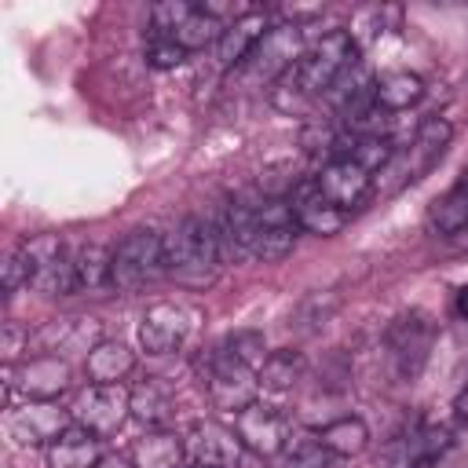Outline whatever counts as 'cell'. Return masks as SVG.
<instances>
[{"label":"cell","instance_id":"6da1fadb","mask_svg":"<svg viewBox=\"0 0 468 468\" xmlns=\"http://www.w3.org/2000/svg\"><path fill=\"white\" fill-rule=\"evenodd\" d=\"M358 66V44L347 29H329L318 40H311L300 55V62L292 66V73H285L282 80L292 84V102H307V99H325V91Z\"/></svg>","mask_w":468,"mask_h":468},{"label":"cell","instance_id":"7a4b0ae2","mask_svg":"<svg viewBox=\"0 0 468 468\" xmlns=\"http://www.w3.org/2000/svg\"><path fill=\"white\" fill-rule=\"evenodd\" d=\"M219 271V238L216 223L205 216H186L165 238V274L190 289H205L216 282Z\"/></svg>","mask_w":468,"mask_h":468},{"label":"cell","instance_id":"3957f363","mask_svg":"<svg viewBox=\"0 0 468 468\" xmlns=\"http://www.w3.org/2000/svg\"><path fill=\"white\" fill-rule=\"evenodd\" d=\"M450 139H453V124L446 117H424L420 128L413 132V139L406 146H395V157L373 179V190L395 194V190L424 179L442 161V154L450 150Z\"/></svg>","mask_w":468,"mask_h":468},{"label":"cell","instance_id":"277c9868","mask_svg":"<svg viewBox=\"0 0 468 468\" xmlns=\"http://www.w3.org/2000/svg\"><path fill=\"white\" fill-rule=\"evenodd\" d=\"M303 26L300 22H278L263 33V40L252 48V55L234 69L238 80L252 84V88H274L285 73H292V66L303 55Z\"/></svg>","mask_w":468,"mask_h":468},{"label":"cell","instance_id":"5b68a950","mask_svg":"<svg viewBox=\"0 0 468 468\" xmlns=\"http://www.w3.org/2000/svg\"><path fill=\"white\" fill-rule=\"evenodd\" d=\"M165 274V238L157 230H132L117 241L110 278L117 292H139Z\"/></svg>","mask_w":468,"mask_h":468},{"label":"cell","instance_id":"8992f818","mask_svg":"<svg viewBox=\"0 0 468 468\" xmlns=\"http://www.w3.org/2000/svg\"><path fill=\"white\" fill-rule=\"evenodd\" d=\"M15 252L22 256L29 289H37L44 296H69L77 289V278H73V249L62 238L37 234V238L22 241Z\"/></svg>","mask_w":468,"mask_h":468},{"label":"cell","instance_id":"52a82bcc","mask_svg":"<svg viewBox=\"0 0 468 468\" xmlns=\"http://www.w3.org/2000/svg\"><path fill=\"white\" fill-rule=\"evenodd\" d=\"M201 384L212 399L216 410H230V413H241L245 406L256 402V391H260V377L249 362H241L238 355H230L223 344H216L201 366Z\"/></svg>","mask_w":468,"mask_h":468},{"label":"cell","instance_id":"ba28073f","mask_svg":"<svg viewBox=\"0 0 468 468\" xmlns=\"http://www.w3.org/2000/svg\"><path fill=\"white\" fill-rule=\"evenodd\" d=\"M384 347H388V366L395 380H417L435 347V322L424 311H406L388 325Z\"/></svg>","mask_w":468,"mask_h":468},{"label":"cell","instance_id":"9c48e42d","mask_svg":"<svg viewBox=\"0 0 468 468\" xmlns=\"http://www.w3.org/2000/svg\"><path fill=\"white\" fill-rule=\"evenodd\" d=\"M69 410H73V424L106 439L117 435L132 417V391L124 384H88Z\"/></svg>","mask_w":468,"mask_h":468},{"label":"cell","instance_id":"30bf717a","mask_svg":"<svg viewBox=\"0 0 468 468\" xmlns=\"http://www.w3.org/2000/svg\"><path fill=\"white\" fill-rule=\"evenodd\" d=\"M453 450L450 424H413L406 435H395L380 457V468H435Z\"/></svg>","mask_w":468,"mask_h":468},{"label":"cell","instance_id":"8fae6325","mask_svg":"<svg viewBox=\"0 0 468 468\" xmlns=\"http://www.w3.org/2000/svg\"><path fill=\"white\" fill-rule=\"evenodd\" d=\"M234 431H238V439L245 442V450L263 461V457H274V453L289 442V435H292L296 428H292V417H289L285 410H278V406L256 399L252 406H245V410L238 413Z\"/></svg>","mask_w":468,"mask_h":468},{"label":"cell","instance_id":"7c38bea8","mask_svg":"<svg viewBox=\"0 0 468 468\" xmlns=\"http://www.w3.org/2000/svg\"><path fill=\"white\" fill-rule=\"evenodd\" d=\"M197 325V311L186 303H154L139 318V344L146 355H176Z\"/></svg>","mask_w":468,"mask_h":468},{"label":"cell","instance_id":"4fadbf2b","mask_svg":"<svg viewBox=\"0 0 468 468\" xmlns=\"http://www.w3.org/2000/svg\"><path fill=\"white\" fill-rule=\"evenodd\" d=\"M300 234V223L292 216V205L282 197H267L256 205V230H252V260L274 263L292 252Z\"/></svg>","mask_w":468,"mask_h":468},{"label":"cell","instance_id":"5bb4252c","mask_svg":"<svg viewBox=\"0 0 468 468\" xmlns=\"http://www.w3.org/2000/svg\"><path fill=\"white\" fill-rule=\"evenodd\" d=\"M186 457L194 468H241L245 464V442L234 428L219 420H194L186 431Z\"/></svg>","mask_w":468,"mask_h":468},{"label":"cell","instance_id":"9a60e30c","mask_svg":"<svg viewBox=\"0 0 468 468\" xmlns=\"http://www.w3.org/2000/svg\"><path fill=\"white\" fill-rule=\"evenodd\" d=\"M66 428H73V410H62L58 402L26 399V406H15L7 413V431L22 446H44L48 450Z\"/></svg>","mask_w":468,"mask_h":468},{"label":"cell","instance_id":"2e32d148","mask_svg":"<svg viewBox=\"0 0 468 468\" xmlns=\"http://www.w3.org/2000/svg\"><path fill=\"white\" fill-rule=\"evenodd\" d=\"M314 183L318 190L340 208V212H351L358 208L369 194H373V172H366L358 161L351 157H329L318 172H314Z\"/></svg>","mask_w":468,"mask_h":468},{"label":"cell","instance_id":"e0dca14e","mask_svg":"<svg viewBox=\"0 0 468 468\" xmlns=\"http://www.w3.org/2000/svg\"><path fill=\"white\" fill-rule=\"evenodd\" d=\"M7 388L26 395V399H33V402H55L69 388V366L62 358H55V355L26 358L22 366L11 369Z\"/></svg>","mask_w":468,"mask_h":468},{"label":"cell","instance_id":"ac0fdd59","mask_svg":"<svg viewBox=\"0 0 468 468\" xmlns=\"http://www.w3.org/2000/svg\"><path fill=\"white\" fill-rule=\"evenodd\" d=\"M289 205H292V216H296L300 230L322 234V238L336 234V230L347 223V212H340V208H336V205H333V201H329V197L318 190L314 176H311V179H300V183L292 186Z\"/></svg>","mask_w":468,"mask_h":468},{"label":"cell","instance_id":"d6986e66","mask_svg":"<svg viewBox=\"0 0 468 468\" xmlns=\"http://www.w3.org/2000/svg\"><path fill=\"white\" fill-rule=\"evenodd\" d=\"M267 29H271V22H267L263 11H245L241 18L227 22L223 37L216 40V58H219V66H223V69H238V66L252 55V48L263 40Z\"/></svg>","mask_w":468,"mask_h":468},{"label":"cell","instance_id":"ffe728a7","mask_svg":"<svg viewBox=\"0 0 468 468\" xmlns=\"http://www.w3.org/2000/svg\"><path fill=\"white\" fill-rule=\"evenodd\" d=\"M102 464V442L88 428L73 424L48 446V468H99Z\"/></svg>","mask_w":468,"mask_h":468},{"label":"cell","instance_id":"44dd1931","mask_svg":"<svg viewBox=\"0 0 468 468\" xmlns=\"http://www.w3.org/2000/svg\"><path fill=\"white\" fill-rule=\"evenodd\" d=\"M135 369V351L121 340H99L84 355V373L91 384H121Z\"/></svg>","mask_w":468,"mask_h":468},{"label":"cell","instance_id":"7402d4cb","mask_svg":"<svg viewBox=\"0 0 468 468\" xmlns=\"http://www.w3.org/2000/svg\"><path fill=\"white\" fill-rule=\"evenodd\" d=\"M428 227H431V234H442V238H453V234L468 230V168L461 172V179L442 197L431 201Z\"/></svg>","mask_w":468,"mask_h":468},{"label":"cell","instance_id":"603a6c76","mask_svg":"<svg viewBox=\"0 0 468 468\" xmlns=\"http://www.w3.org/2000/svg\"><path fill=\"white\" fill-rule=\"evenodd\" d=\"M186 457V442L176 431L154 428L132 446V468H179Z\"/></svg>","mask_w":468,"mask_h":468},{"label":"cell","instance_id":"cb8c5ba5","mask_svg":"<svg viewBox=\"0 0 468 468\" xmlns=\"http://www.w3.org/2000/svg\"><path fill=\"white\" fill-rule=\"evenodd\" d=\"M424 99V80L410 69H391V73H380L373 80V102L384 110V113H399V110H410Z\"/></svg>","mask_w":468,"mask_h":468},{"label":"cell","instance_id":"d4e9b609","mask_svg":"<svg viewBox=\"0 0 468 468\" xmlns=\"http://www.w3.org/2000/svg\"><path fill=\"white\" fill-rule=\"evenodd\" d=\"M110 263H113V249H106L99 241H84L80 249H73V278H77V289H84V292L113 289Z\"/></svg>","mask_w":468,"mask_h":468},{"label":"cell","instance_id":"484cf974","mask_svg":"<svg viewBox=\"0 0 468 468\" xmlns=\"http://www.w3.org/2000/svg\"><path fill=\"white\" fill-rule=\"evenodd\" d=\"M172 391L157 380V377H146L143 384L132 388V417L143 420L146 428H161L168 417H172Z\"/></svg>","mask_w":468,"mask_h":468},{"label":"cell","instance_id":"4316f807","mask_svg":"<svg viewBox=\"0 0 468 468\" xmlns=\"http://www.w3.org/2000/svg\"><path fill=\"white\" fill-rule=\"evenodd\" d=\"M329 450L322 446L318 431H292L289 442L271 457V468H325Z\"/></svg>","mask_w":468,"mask_h":468},{"label":"cell","instance_id":"83f0119b","mask_svg":"<svg viewBox=\"0 0 468 468\" xmlns=\"http://www.w3.org/2000/svg\"><path fill=\"white\" fill-rule=\"evenodd\" d=\"M318 439L329 450V457H355L369 446V428H366L362 417H340V420L325 424L318 431Z\"/></svg>","mask_w":468,"mask_h":468},{"label":"cell","instance_id":"f1b7e54d","mask_svg":"<svg viewBox=\"0 0 468 468\" xmlns=\"http://www.w3.org/2000/svg\"><path fill=\"white\" fill-rule=\"evenodd\" d=\"M300 373H303V358H300V351H289V347L285 351H267L263 366L256 369L263 391H289L300 380Z\"/></svg>","mask_w":468,"mask_h":468},{"label":"cell","instance_id":"f546056e","mask_svg":"<svg viewBox=\"0 0 468 468\" xmlns=\"http://www.w3.org/2000/svg\"><path fill=\"white\" fill-rule=\"evenodd\" d=\"M194 11L190 0H165V4H154L150 7V37H172L183 18Z\"/></svg>","mask_w":468,"mask_h":468},{"label":"cell","instance_id":"4dcf8cb0","mask_svg":"<svg viewBox=\"0 0 468 468\" xmlns=\"http://www.w3.org/2000/svg\"><path fill=\"white\" fill-rule=\"evenodd\" d=\"M183 58H186V51H183L176 40H168V37H150V44H146V62H150V66L172 69V66H179Z\"/></svg>","mask_w":468,"mask_h":468},{"label":"cell","instance_id":"1f68e13d","mask_svg":"<svg viewBox=\"0 0 468 468\" xmlns=\"http://www.w3.org/2000/svg\"><path fill=\"white\" fill-rule=\"evenodd\" d=\"M22 285H29V278H26L22 256H18V252H11V256H7V263H4V296H15Z\"/></svg>","mask_w":468,"mask_h":468},{"label":"cell","instance_id":"d6a6232c","mask_svg":"<svg viewBox=\"0 0 468 468\" xmlns=\"http://www.w3.org/2000/svg\"><path fill=\"white\" fill-rule=\"evenodd\" d=\"M22 340H29V336L7 322V325H4V355H7V358H15V355H18V347H22Z\"/></svg>","mask_w":468,"mask_h":468},{"label":"cell","instance_id":"836d02e7","mask_svg":"<svg viewBox=\"0 0 468 468\" xmlns=\"http://www.w3.org/2000/svg\"><path fill=\"white\" fill-rule=\"evenodd\" d=\"M453 413H457V420H464V424H468V388L453 399Z\"/></svg>","mask_w":468,"mask_h":468},{"label":"cell","instance_id":"e575fe53","mask_svg":"<svg viewBox=\"0 0 468 468\" xmlns=\"http://www.w3.org/2000/svg\"><path fill=\"white\" fill-rule=\"evenodd\" d=\"M457 314H461V318L468 322V285H464V289L457 292Z\"/></svg>","mask_w":468,"mask_h":468},{"label":"cell","instance_id":"d590c367","mask_svg":"<svg viewBox=\"0 0 468 468\" xmlns=\"http://www.w3.org/2000/svg\"><path fill=\"white\" fill-rule=\"evenodd\" d=\"M241 468H263V464H252V461H245V464H241Z\"/></svg>","mask_w":468,"mask_h":468},{"label":"cell","instance_id":"8d00e7d4","mask_svg":"<svg viewBox=\"0 0 468 468\" xmlns=\"http://www.w3.org/2000/svg\"><path fill=\"white\" fill-rule=\"evenodd\" d=\"M325 468H329V464H325Z\"/></svg>","mask_w":468,"mask_h":468},{"label":"cell","instance_id":"74e56055","mask_svg":"<svg viewBox=\"0 0 468 468\" xmlns=\"http://www.w3.org/2000/svg\"><path fill=\"white\" fill-rule=\"evenodd\" d=\"M190 468H194V464H190Z\"/></svg>","mask_w":468,"mask_h":468}]
</instances>
